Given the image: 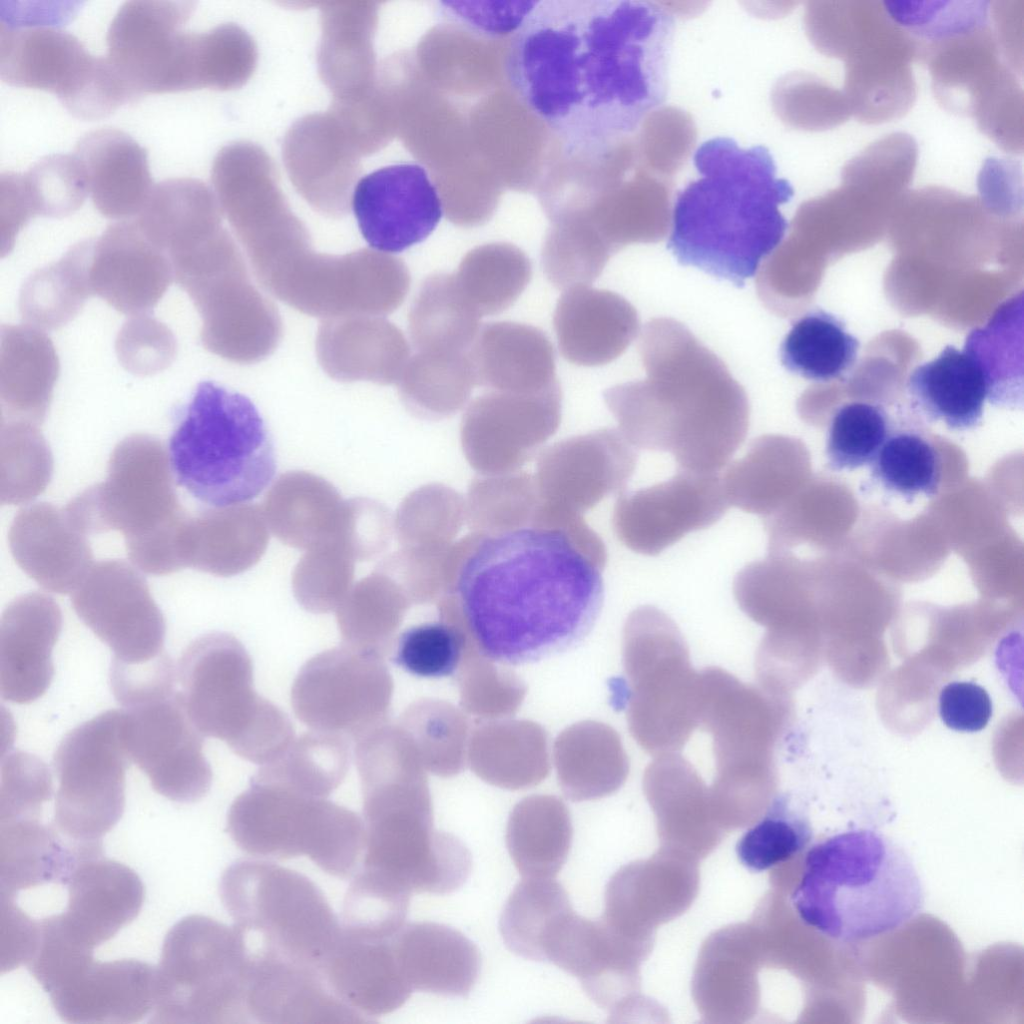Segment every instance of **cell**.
I'll use <instances>...</instances> for the list:
<instances>
[{"label":"cell","mask_w":1024,"mask_h":1024,"mask_svg":"<svg viewBox=\"0 0 1024 1024\" xmlns=\"http://www.w3.org/2000/svg\"><path fill=\"white\" fill-rule=\"evenodd\" d=\"M18 175L14 172H6L0 177L2 257L12 250L18 232L34 218L19 183Z\"/></svg>","instance_id":"cell-59"},{"label":"cell","mask_w":1024,"mask_h":1024,"mask_svg":"<svg viewBox=\"0 0 1024 1024\" xmlns=\"http://www.w3.org/2000/svg\"><path fill=\"white\" fill-rule=\"evenodd\" d=\"M219 895L248 953L322 968L342 926L323 891L304 874L262 859L228 866Z\"/></svg>","instance_id":"cell-8"},{"label":"cell","mask_w":1024,"mask_h":1024,"mask_svg":"<svg viewBox=\"0 0 1024 1024\" xmlns=\"http://www.w3.org/2000/svg\"><path fill=\"white\" fill-rule=\"evenodd\" d=\"M553 324L562 356L586 367L602 366L618 358L640 327L636 309L624 297L590 286L563 292Z\"/></svg>","instance_id":"cell-27"},{"label":"cell","mask_w":1024,"mask_h":1024,"mask_svg":"<svg viewBox=\"0 0 1024 1024\" xmlns=\"http://www.w3.org/2000/svg\"><path fill=\"white\" fill-rule=\"evenodd\" d=\"M51 474V453L38 425L1 419V502L32 500L46 488Z\"/></svg>","instance_id":"cell-48"},{"label":"cell","mask_w":1024,"mask_h":1024,"mask_svg":"<svg viewBox=\"0 0 1024 1024\" xmlns=\"http://www.w3.org/2000/svg\"><path fill=\"white\" fill-rule=\"evenodd\" d=\"M190 1L133 0L114 16L106 58L134 99L191 90Z\"/></svg>","instance_id":"cell-16"},{"label":"cell","mask_w":1024,"mask_h":1024,"mask_svg":"<svg viewBox=\"0 0 1024 1024\" xmlns=\"http://www.w3.org/2000/svg\"><path fill=\"white\" fill-rule=\"evenodd\" d=\"M907 389L927 419L941 421L951 430H970L982 421L986 383L978 364L964 350L947 345L935 359L913 370Z\"/></svg>","instance_id":"cell-34"},{"label":"cell","mask_w":1024,"mask_h":1024,"mask_svg":"<svg viewBox=\"0 0 1024 1024\" xmlns=\"http://www.w3.org/2000/svg\"><path fill=\"white\" fill-rule=\"evenodd\" d=\"M796 469L795 441L777 434L754 439L721 478L728 504L762 519L770 516L787 502Z\"/></svg>","instance_id":"cell-35"},{"label":"cell","mask_w":1024,"mask_h":1024,"mask_svg":"<svg viewBox=\"0 0 1024 1024\" xmlns=\"http://www.w3.org/2000/svg\"><path fill=\"white\" fill-rule=\"evenodd\" d=\"M65 512L84 534L118 531L126 547L164 531L184 516L162 443L133 434L117 444L104 482L71 499Z\"/></svg>","instance_id":"cell-12"},{"label":"cell","mask_w":1024,"mask_h":1024,"mask_svg":"<svg viewBox=\"0 0 1024 1024\" xmlns=\"http://www.w3.org/2000/svg\"><path fill=\"white\" fill-rule=\"evenodd\" d=\"M392 694L383 657L343 643L301 667L291 705L311 729L357 740L387 721Z\"/></svg>","instance_id":"cell-15"},{"label":"cell","mask_w":1024,"mask_h":1024,"mask_svg":"<svg viewBox=\"0 0 1024 1024\" xmlns=\"http://www.w3.org/2000/svg\"><path fill=\"white\" fill-rule=\"evenodd\" d=\"M352 209L372 248L399 253L432 233L444 206L423 166L399 163L362 177L353 191Z\"/></svg>","instance_id":"cell-21"},{"label":"cell","mask_w":1024,"mask_h":1024,"mask_svg":"<svg viewBox=\"0 0 1024 1024\" xmlns=\"http://www.w3.org/2000/svg\"><path fill=\"white\" fill-rule=\"evenodd\" d=\"M890 433L888 416L880 405L851 402L841 406L828 427L829 468L841 471L870 465Z\"/></svg>","instance_id":"cell-50"},{"label":"cell","mask_w":1024,"mask_h":1024,"mask_svg":"<svg viewBox=\"0 0 1024 1024\" xmlns=\"http://www.w3.org/2000/svg\"><path fill=\"white\" fill-rule=\"evenodd\" d=\"M123 724V710L105 711L72 729L57 747L53 823L71 840L102 841L124 813L131 759Z\"/></svg>","instance_id":"cell-13"},{"label":"cell","mask_w":1024,"mask_h":1024,"mask_svg":"<svg viewBox=\"0 0 1024 1024\" xmlns=\"http://www.w3.org/2000/svg\"><path fill=\"white\" fill-rule=\"evenodd\" d=\"M43 10L42 13L45 12ZM12 9L0 24V78L8 85L57 96L74 117L94 120L110 92L105 57H94L52 16Z\"/></svg>","instance_id":"cell-14"},{"label":"cell","mask_w":1024,"mask_h":1024,"mask_svg":"<svg viewBox=\"0 0 1024 1024\" xmlns=\"http://www.w3.org/2000/svg\"><path fill=\"white\" fill-rule=\"evenodd\" d=\"M698 177L678 192L667 248L677 261L743 287L781 244L788 223L780 206L794 190L777 176L770 151L729 137L703 142Z\"/></svg>","instance_id":"cell-4"},{"label":"cell","mask_w":1024,"mask_h":1024,"mask_svg":"<svg viewBox=\"0 0 1024 1024\" xmlns=\"http://www.w3.org/2000/svg\"><path fill=\"white\" fill-rule=\"evenodd\" d=\"M115 350L120 364L137 376H151L168 368L177 353L171 329L150 313L129 316L120 328Z\"/></svg>","instance_id":"cell-55"},{"label":"cell","mask_w":1024,"mask_h":1024,"mask_svg":"<svg viewBox=\"0 0 1024 1024\" xmlns=\"http://www.w3.org/2000/svg\"><path fill=\"white\" fill-rule=\"evenodd\" d=\"M871 476L889 492L913 500L935 496L940 460L934 445L916 431L891 432L870 464Z\"/></svg>","instance_id":"cell-47"},{"label":"cell","mask_w":1024,"mask_h":1024,"mask_svg":"<svg viewBox=\"0 0 1024 1024\" xmlns=\"http://www.w3.org/2000/svg\"><path fill=\"white\" fill-rule=\"evenodd\" d=\"M226 830L245 853L278 860L308 857L338 878L356 872L364 852V822L327 798L250 780L231 804Z\"/></svg>","instance_id":"cell-10"},{"label":"cell","mask_w":1024,"mask_h":1024,"mask_svg":"<svg viewBox=\"0 0 1024 1024\" xmlns=\"http://www.w3.org/2000/svg\"><path fill=\"white\" fill-rule=\"evenodd\" d=\"M1021 174L1014 162L989 159L982 168L979 188L982 201L996 211H1012L1022 205Z\"/></svg>","instance_id":"cell-58"},{"label":"cell","mask_w":1024,"mask_h":1024,"mask_svg":"<svg viewBox=\"0 0 1024 1024\" xmlns=\"http://www.w3.org/2000/svg\"><path fill=\"white\" fill-rule=\"evenodd\" d=\"M411 894L359 869L343 900L344 930L390 938L406 923Z\"/></svg>","instance_id":"cell-51"},{"label":"cell","mask_w":1024,"mask_h":1024,"mask_svg":"<svg viewBox=\"0 0 1024 1024\" xmlns=\"http://www.w3.org/2000/svg\"><path fill=\"white\" fill-rule=\"evenodd\" d=\"M858 340L845 323L822 309L798 318L780 346L782 365L791 373L815 382L842 377L855 363Z\"/></svg>","instance_id":"cell-41"},{"label":"cell","mask_w":1024,"mask_h":1024,"mask_svg":"<svg viewBox=\"0 0 1024 1024\" xmlns=\"http://www.w3.org/2000/svg\"><path fill=\"white\" fill-rule=\"evenodd\" d=\"M73 155L101 215L121 221L139 214L154 185L147 151L138 142L121 130L102 128L85 134Z\"/></svg>","instance_id":"cell-31"},{"label":"cell","mask_w":1024,"mask_h":1024,"mask_svg":"<svg viewBox=\"0 0 1024 1024\" xmlns=\"http://www.w3.org/2000/svg\"><path fill=\"white\" fill-rule=\"evenodd\" d=\"M402 384L413 403L445 414L464 404L475 379L467 352L420 351L408 363Z\"/></svg>","instance_id":"cell-49"},{"label":"cell","mask_w":1024,"mask_h":1024,"mask_svg":"<svg viewBox=\"0 0 1024 1024\" xmlns=\"http://www.w3.org/2000/svg\"><path fill=\"white\" fill-rule=\"evenodd\" d=\"M134 221L169 256L216 231L217 216L205 186L184 177L154 185Z\"/></svg>","instance_id":"cell-37"},{"label":"cell","mask_w":1024,"mask_h":1024,"mask_svg":"<svg viewBox=\"0 0 1024 1024\" xmlns=\"http://www.w3.org/2000/svg\"><path fill=\"white\" fill-rule=\"evenodd\" d=\"M939 714L950 729L977 732L988 724L992 716V702L987 691L978 684L955 681L941 690Z\"/></svg>","instance_id":"cell-56"},{"label":"cell","mask_w":1024,"mask_h":1024,"mask_svg":"<svg viewBox=\"0 0 1024 1024\" xmlns=\"http://www.w3.org/2000/svg\"><path fill=\"white\" fill-rule=\"evenodd\" d=\"M729 506L718 474L679 469L668 480L623 495L615 527L629 549L655 556L688 533L715 524Z\"/></svg>","instance_id":"cell-19"},{"label":"cell","mask_w":1024,"mask_h":1024,"mask_svg":"<svg viewBox=\"0 0 1024 1024\" xmlns=\"http://www.w3.org/2000/svg\"><path fill=\"white\" fill-rule=\"evenodd\" d=\"M463 649V635L453 624L426 622L400 634L392 661L414 676L443 678L456 672Z\"/></svg>","instance_id":"cell-53"},{"label":"cell","mask_w":1024,"mask_h":1024,"mask_svg":"<svg viewBox=\"0 0 1024 1024\" xmlns=\"http://www.w3.org/2000/svg\"><path fill=\"white\" fill-rule=\"evenodd\" d=\"M123 708L129 757L153 789L175 802L202 799L210 789L212 770L203 753V735L190 720L178 689Z\"/></svg>","instance_id":"cell-17"},{"label":"cell","mask_w":1024,"mask_h":1024,"mask_svg":"<svg viewBox=\"0 0 1024 1024\" xmlns=\"http://www.w3.org/2000/svg\"><path fill=\"white\" fill-rule=\"evenodd\" d=\"M89 276L92 295L129 316L150 313L174 279L168 254L134 219L113 223L94 238Z\"/></svg>","instance_id":"cell-22"},{"label":"cell","mask_w":1024,"mask_h":1024,"mask_svg":"<svg viewBox=\"0 0 1024 1024\" xmlns=\"http://www.w3.org/2000/svg\"><path fill=\"white\" fill-rule=\"evenodd\" d=\"M19 180L34 217H67L89 194L84 171L74 155L45 156L27 172L19 173Z\"/></svg>","instance_id":"cell-52"},{"label":"cell","mask_w":1024,"mask_h":1024,"mask_svg":"<svg viewBox=\"0 0 1024 1024\" xmlns=\"http://www.w3.org/2000/svg\"><path fill=\"white\" fill-rule=\"evenodd\" d=\"M102 855V841L71 840L41 817L0 821V894L15 897L43 884L67 885L81 861Z\"/></svg>","instance_id":"cell-30"},{"label":"cell","mask_w":1024,"mask_h":1024,"mask_svg":"<svg viewBox=\"0 0 1024 1024\" xmlns=\"http://www.w3.org/2000/svg\"><path fill=\"white\" fill-rule=\"evenodd\" d=\"M480 318L454 274H433L412 306L411 337L422 352H467L480 330Z\"/></svg>","instance_id":"cell-39"},{"label":"cell","mask_w":1024,"mask_h":1024,"mask_svg":"<svg viewBox=\"0 0 1024 1024\" xmlns=\"http://www.w3.org/2000/svg\"><path fill=\"white\" fill-rule=\"evenodd\" d=\"M813 837L808 817L786 796L776 797L765 814L737 841L739 862L752 872H762L802 852Z\"/></svg>","instance_id":"cell-46"},{"label":"cell","mask_w":1024,"mask_h":1024,"mask_svg":"<svg viewBox=\"0 0 1024 1024\" xmlns=\"http://www.w3.org/2000/svg\"><path fill=\"white\" fill-rule=\"evenodd\" d=\"M53 795L47 765L37 756L13 751L3 756L0 784V821L41 817Z\"/></svg>","instance_id":"cell-54"},{"label":"cell","mask_w":1024,"mask_h":1024,"mask_svg":"<svg viewBox=\"0 0 1024 1024\" xmlns=\"http://www.w3.org/2000/svg\"><path fill=\"white\" fill-rule=\"evenodd\" d=\"M62 628L58 604L41 593L16 598L0 624V693L27 704L41 697L53 678L52 649Z\"/></svg>","instance_id":"cell-24"},{"label":"cell","mask_w":1024,"mask_h":1024,"mask_svg":"<svg viewBox=\"0 0 1024 1024\" xmlns=\"http://www.w3.org/2000/svg\"><path fill=\"white\" fill-rule=\"evenodd\" d=\"M347 738L311 731L294 738L273 761L261 765L253 781L275 784L318 798H327L345 779L351 753Z\"/></svg>","instance_id":"cell-40"},{"label":"cell","mask_w":1024,"mask_h":1024,"mask_svg":"<svg viewBox=\"0 0 1024 1024\" xmlns=\"http://www.w3.org/2000/svg\"><path fill=\"white\" fill-rule=\"evenodd\" d=\"M572 837L566 808L557 800L535 798L514 809L506 844L524 878H554L567 860Z\"/></svg>","instance_id":"cell-38"},{"label":"cell","mask_w":1024,"mask_h":1024,"mask_svg":"<svg viewBox=\"0 0 1024 1024\" xmlns=\"http://www.w3.org/2000/svg\"><path fill=\"white\" fill-rule=\"evenodd\" d=\"M392 937L365 936L342 928L321 968L334 994L374 1022L375 1017L400 1008L413 992L398 964Z\"/></svg>","instance_id":"cell-28"},{"label":"cell","mask_w":1024,"mask_h":1024,"mask_svg":"<svg viewBox=\"0 0 1024 1024\" xmlns=\"http://www.w3.org/2000/svg\"><path fill=\"white\" fill-rule=\"evenodd\" d=\"M454 275L481 316L495 315L512 306L526 289L532 264L513 244L489 243L470 250Z\"/></svg>","instance_id":"cell-43"},{"label":"cell","mask_w":1024,"mask_h":1024,"mask_svg":"<svg viewBox=\"0 0 1024 1024\" xmlns=\"http://www.w3.org/2000/svg\"><path fill=\"white\" fill-rule=\"evenodd\" d=\"M613 256L588 220H560L546 235L541 251L543 271L552 285L567 290L589 286Z\"/></svg>","instance_id":"cell-45"},{"label":"cell","mask_w":1024,"mask_h":1024,"mask_svg":"<svg viewBox=\"0 0 1024 1024\" xmlns=\"http://www.w3.org/2000/svg\"><path fill=\"white\" fill-rule=\"evenodd\" d=\"M361 868L412 893L446 894L467 880L471 854L433 828L427 787L393 786L363 796Z\"/></svg>","instance_id":"cell-11"},{"label":"cell","mask_w":1024,"mask_h":1024,"mask_svg":"<svg viewBox=\"0 0 1024 1024\" xmlns=\"http://www.w3.org/2000/svg\"><path fill=\"white\" fill-rule=\"evenodd\" d=\"M924 896L907 852L882 833L860 828L807 850L791 902L807 926L853 943L901 928L921 911Z\"/></svg>","instance_id":"cell-5"},{"label":"cell","mask_w":1024,"mask_h":1024,"mask_svg":"<svg viewBox=\"0 0 1024 1024\" xmlns=\"http://www.w3.org/2000/svg\"><path fill=\"white\" fill-rule=\"evenodd\" d=\"M176 679L185 710L198 731L224 741L247 761L267 764L295 738L287 714L255 691L251 658L228 633H209L189 644L179 660Z\"/></svg>","instance_id":"cell-7"},{"label":"cell","mask_w":1024,"mask_h":1024,"mask_svg":"<svg viewBox=\"0 0 1024 1024\" xmlns=\"http://www.w3.org/2000/svg\"><path fill=\"white\" fill-rule=\"evenodd\" d=\"M392 945L413 990L464 997L477 981L481 967L477 946L449 926L405 923L392 937Z\"/></svg>","instance_id":"cell-32"},{"label":"cell","mask_w":1024,"mask_h":1024,"mask_svg":"<svg viewBox=\"0 0 1024 1024\" xmlns=\"http://www.w3.org/2000/svg\"><path fill=\"white\" fill-rule=\"evenodd\" d=\"M1 973L9 972L32 957L39 939V921H35L15 903V897L0 894Z\"/></svg>","instance_id":"cell-57"},{"label":"cell","mask_w":1024,"mask_h":1024,"mask_svg":"<svg viewBox=\"0 0 1024 1024\" xmlns=\"http://www.w3.org/2000/svg\"><path fill=\"white\" fill-rule=\"evenodd\" d=\"M1015 316L1013 299L999 308L985 328L972 330L963 349L981 369L987 399L999 407L1021 408L1023 404L1022 328L1017 330L1022 321L1016 324Z\"/></svg>","instance_id":"cell-44"},{"label":"cell","mask_w":1024,"mask_h":1024,"mask_svg":"<svg viewBox=\"0 0 1024 1024\" xmlns=\"http://www.w3.org/2000/svg\"><path fill=\"white\" fill-rule=\"evenodd\" d=\"M475 384L497 392L531 394L558 382L548 336L523 323H487L467 351Z\"/></svg>","instance_id":"cell-29"},{"label":"cell","mask_w":1024,"mask_h":1024,"mask_svg":"<svg viewBox=\"0 0 1024 1024\" xmlns=\"http://www.w3.org/2000/svg\"><path fill=\"white\" fill-rule=\"evenodd\" d=\"M573 911L564 887L553 878H524L509 896L500 932L510 951L545 961L546 941L561 919Z\"/></svg>","instance_id":"cell-42"},{"label":"cell","mask_w":1024,"mask_h":1024,"mask_svg":"<svg viewBox=\"0 0 1024 1024\" xmlns=\"http://www.w3.org/2000/svg\"><path fill=\"white\" fill-rule=\"evenodd\" d=\"M248 972L245 940L234 926L199 914L182 918L163 941L149 1022L250 1023Z\"/></svg>","instance_id":"cell-9"},{"label":"cell","mask_w":1024,"mask_h":1024,"mask_svg":"<svg viewBox=\"0 0 1024 1024\" xmlns=\"http://www.w3.org/2000/svg\"><path fill=\"white\" fill-rule=\"evenodd\" d=\"M67 886V906L60 920L75 941L91 949L131 923L143 905L140 877L104 855L81 861Z\"/></svg>","instance_id":"cell-25"},{"label":"cell","mask_w":1024,"mask_h":1024,"mask_svg":"<svg viewBox=\"0 0 1024 1024\" xmlns=\"http://www.w3.org/2000/svg\"><path fill=\"white\" fill-rule=\"evenodd\" d=\"M246 1006L256 1023H374L337 997L320 969L266 955L249 954Z\"/></svg>","instance_id":"cell-23"},{"label":"cell","mask_w":1024,"mask_h":1024,"mask_svg":"<svg viewBox=\"0 0 1024 1024\" xmlns=\"http://www.w3.org/2000/svg\"><path fill=\"white\" fill-rule=\"evenodd\" d=\"M71 602L79 618L111 649L112 661L138 665L165 653L164 617L146 580L128 563L93 564Z\"/></svg>","instance_id":"cell-18"},{"label":"cell","mask_w":1024,"mask_h":1024,"mask_svg":"<svg viewBox=\"0 0 1024 1024\" xmlns=\"http://www.w3.org/2000/svg\"><path fill=\"white\" fill-rule=\"evenodd\" d=\"M168 458L178 484L216 508L252 500L276 473L274 446L255 405L212 381L196 387Z\"/></svg>","instance_id":"cell-6"},{"label":"cell","mask_w":1024,"mask_h":1024,"mask_svg":"<svg viewBox=\"0 0 1024 1024\" xmlns=\"http://www.w3.org/2000/svg\"><path fill=\"white\" fill-rule=\"evenodd\" d=\"M9 546L19 567L53 593H72L93 565L86 534L64 508L48 503L18 512L9 530Z\"/></svg>","instance_id":"cell-26"},{"label":"cell","mask_w":1024,"mask_h":1024,"mask_svg":"<svg viewBox=\"0 0 1024 1024\" xmlns=\"http://www.w3.org/2000/svg\"><path fill=\"white\" fill-rule=\"evenodd\" d=\"M674 30L656 2L538 1L510 45L508 81L567 154L603 160L665 102Z\"/></svg>","instance_id":"cell-1"},{"label":"cell","mask_w":1024,"mask_h":1024,"mask_svg":"<svg viewBox=\"0 0 1024 1024\" xmlns=\"http://www.w3.org/2000/svg\"><path fill=\"white\" fill-rule=\"evenodd\" d=\"M604 561L559 529L522 527L483 538L461 564L455 584L480 651L517 666L582 642L602 609Z\"/></svg>","instance_id":"cell-2"},{"label":"cell","mask_w":1024,"mask_h":1024,"mask_svg":"<svg viewBox=\"0 0 1024 1024\" xmlns=\"http://www.w3.org/2000/svg\"><path fill=\"white\" fill-rule=\"evenodd\" d=\"M59 359L44 331L26 324L1 326V419L39 425L59 376Z\"/></svg>","instance_id":"cell-33"},{"label":"cell","mask_w":1024,"mask_h":1024,"mask_svg":"<svg viewBox=\"0 0 1024 1024\" xmlns=\"http://www.w3.org/2000/svg\"><path fill=\"white\" fill-rule=\"evenodd\" d=\"M156 966L135 959L100 962L93 951L71 956L42 988L67 1023L126 1024L151 1014Z\"/></svg>","instance_id":"cell-20"},{"label":"cell","mask_w":1024,"mask_h":1024,"mask_svg":"<svg viewBox=\"0 0 1024 1024\" xmlns=\"http://www.w3.org/2000/svg\"><path fill=\"white\" fill-rule=\"evenodd\" d=\"M639 353L646 378L604 392L625 437L639 449L670 453L680 470L717 474L747 436L744 388L673 318L646 323Z\"/></svg>","instance_id":"cell-3"},{"label":"cell","mask_w":1024,"mask_h":1024,"mask_svg":"<svg viewBox=\"0 0 1024 1024\" xmlns=\"http://www.w3.org/2000/svg\"><path fill=\"white\" fill-rule=\"evenodd\" d=\"M94 238L72 245L58 260L31 273L21 286L19 313L26 325L57 330L72 321L92 295L90 262Z\"/></svg>","instance_id":"cell-36"}]
</instances>
